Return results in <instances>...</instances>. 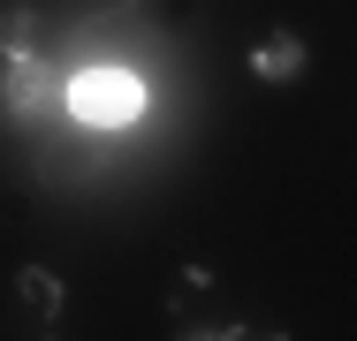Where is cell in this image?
<instances>
[{"mask_svg": "<svg viewBox=\"0 0 357 341\" xmlns=\"http://www.w3.org/2000/svg\"><path fill=\"white\" fill-rule=\"evenodd\" d=\"M137 106H144L137 76H122V68H69L61 122H76V129H122V122H137Z\"/></svg>", "mask_w": 357, "mask_h": 341, "instance_id": "cell-1", "label": "cell"}, {"mask_svg": "<svg viewBox=\"0 0 357 341\" xmlns=\"http://www.w3.org/2000/svg\"><path fill=\"white\" fill-rule=\"evenodd\" d=\"M304 68H312V46H304L296 31H266V38L251 46V76H259V84H296Z\"/></svg>", "mask_w": 357, "mask_h": 341, "instance_id": "cell-2", "label": "cell"}, {"mask_svg": "<svg viewBox=\"0 0 357 341\" xmlns=\"http://www.w3.org/2000/svg\"><path fill=\"white\" fill-rule=\"evenodd\" d=\"M15 296L31 303V319H38V326H61V311H69V280H61V273H46V266H23V273H15Z\"/></svg>", "mask_w": 357, "mask_h": 341, "instance_id": "cell-3", "label": "cell"}, {"mask_svg": "<svg viewBox=\"0 0 357 341\" xmlns=\"http://www.w3.org/2000/svg\"><path fill=\"white\" fill-rule=\"evenodd\" d=\"M38 54V8H0V61Z\"/></svg>", "mask_w": 357, "mask_h": 341, "instance_id": "cell-4", "label": "cell"}, {"mask_svg": "<svg viewBox=\"0 0 357 341\" xmlns=\"http://www.w3.org/2000/svg\"><path fill=\"white\" fill-rule=\"evenodd\" d=\"M175 341H289L282 326H243V319H220V326H175Z\"/></svg>", "mask_w": 357, "mask_h": 341, "instance_id": "cell-5", "label": "cell"}, {"mask_svg": "<svg viewBox=\"0 0 357 341\" xmlns=\"http://www.w3.org/2000/svg\"><path fill=\"white\" fill-rule=\"evenodd\" d=\"M46 341H61V326H46Z\"/></svg>", "mask_w": 357, "mask_h": 341, "instance_id": "cell-6", "label": "cell"}]
</instances>
